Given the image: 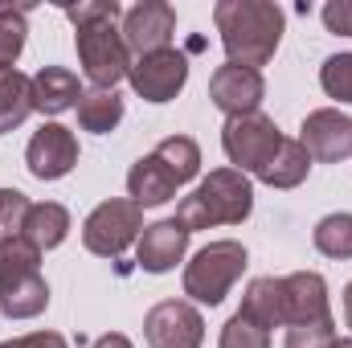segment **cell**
<instances>
[{"label":"cell","instance_id":"2","mask_svg":"<svg viewBox=\"0 0 352 348\" xmlns=\"http://www.w3.org/2000/svg\"><path fill=\"white\" fill-rule=\"evenodd\" d=\"M213 25L221 33L230 66L258 70L274 58L287 17L274 0H217L213 4Z\"/></svg>","mask_w":352,"mask_h":348},{"label":"cell","instance_id":"3","mask_svg":"<svg viewBox=\"0 0 352 348\" xmlns=\"http://www.w3.org/2000/svg\"><path fill=\"white\" fill-rule=\"evenodd\" d=\"M254 209V188L250 176L238 168H213L180 205H176V221L197 234L209 226H242Z\"/></svg>","mask_w":352,"mask_h":348},{"label":"cell","instance_id":"11","mask_svg":"<svg viewBox=\"0 0 352 348\" xmlns=\"http://www.w3.org/2000/svg\"><path fill=\"white\" fill-rule=\"evenodd\" d=\"M299 144L307 148L311 160L320 164H340L344 156H352V115L336 111V107H320L303 119Z\"/></svg>","mask_w":352,"mask_h":348},{"label":"cell","instance_id":"16","mask_svg":"<svg viewBox=\"0 0 352 348\" xmlns=\"http://www.w3.org/2000/svg\"><path fill=\"white\" fill-rule=\"evenodd\" d=\"M82 94L87 90L78 83V74L66 66H41L33 74V111H41V115H62V111L78 107Z\"/></svg>","mask_w":352,"mask_h":348},{"label":"cell","instance_id":"33","mask_svg":"<svg viewBox=\"0 0 352 348\" xmlns=\"http://www.w3.org/2000/svg\"><path fill=\"white\" fill-rule=\"evenodd\" d=\"M90 348H135V345H131L123 332H107V336H98V340H94Z\"/></svg>","mask_w":352,"mask_h":348},{"label":"cell","instance_id":"23","mask_svg":"<svg viewBox=\"0 0 352 348\" xmlns=\"http://www.w3.org/2000/svg\"><path fill=\"white\" fill-rule=\"evenodd\" d=\"M33 4H0V70H12V62L21 58L25 50V37H29V17Z\"/></svg>","mask_w":352,"mask_h":348},{"label":"cell","instance_id":"18","mask_svg":"<svg viewBox=\"0 0 352 348\" xmlns=\"http://www.w3.org/2000/svg\"><path fill=\"white\" fill-rule=\"evenodd\" d=\"M21 234H25L37 250H54V246H62L66 234H70V209L58 205V201H37V205L29 201L25 217H21Z\"/></svg>","mask_w":352,"mask_h":348},{"label":"cell","instance_id":"34","mask_svg":"<svg viewBox=\"0 0 352 348\" xmlns=\"http://www.w3.org/2000/svg\"><path fill=\"white\" fill-rule=\"evenodd\" d=\"M344 324L352 328V283L344 287Z\"/></svg>","mask_w":352,"mask_h":348},{"label":"cell","instance_id":"14","mask_svg":"<svg viewBox=\"0 0 352 348\" xmlns=\"http://www.w3.org/2000/svg\"><path fill=\"white\" fill-rule=\"evenodd\" d=\"M188 230L176 221V217H164V221H152V226H144V234H140V246H135V259L140 266L148 270V274H168L176 262L184 259V250H188Z\"/></svg>","mask_w":352,"mask_h":348},{"label":"cell","instance_id":"5","mask_svg":"<svg viewBox=\"0 0 352 348\" xmlns=\"http://www.w3.org/2000/svg\"><path fill=\"white\" fill-rule=\"evenodd\" d=\"M140 234H144V209L131 197H111L94 205V213L82 221V246L98 259H119L131 242H140Z\"/></svg>","mask_w":352,"mask_h":348},{"label":"cell","instance_id":"24","mask_svg":"<svg viewBox=\"0 0 352 348\" xmlns=\"http://www.w3.org/2000/svg\"><path fill=\"white\" fill-rule=\"evenodd\" d=\"M156 156L168 164V173L176 176V184H188L192 176L201 173V148L192 135H168L156 144Z\"/></svg>","mask_w":352,"mask_h":348},{"label":"cell","instance_id":"17","mask_svg":"<svg viewBox=\"0 0 352 348\" xmlns=\"http://www.w3.org/2000/svg\"><path fill=\"white\" fill-rule=\"evenodd\" d=\"M176 176L168 173V164L152 152V156H140L135 164H131V173H127V193H131V201L144 209V205H164V201H173L176 197Z\"/></svg>","mask_w":352,"mask_h":348},{"label":"cell","instance_id":"32","mask_svg":"<svg viewBox=\"0 0 352 348\" xmlns=\"http://www.w3.org/2000/svg\"><path fill=\"white\" fill-rule=\"evenodd\" d=\"M8 348H70V340L62 332H25V336L8 340Z\"/></svg>","mask_w":352,"mask_h":348},{"label":"cell","instance_id":"25","mask_svg":"<svg viewBox=\"0 0 352 348\" xmlns=\"http://www.w3.org/2000/svg\"><path fill=\"white\" fill-rule=\"evenodd\" d=\"M311 242L324 259H352V213H328L316 226Z\"/></svg>","mask_w":352,"mask_h":348},{"label":"cell","instance_id":"15","mask_svg":"<svg viewBox=\"0 0 352 348\" xmlns=\"http://www.w3.org/2000/svg\"><path fill=\"white\" fill-rule=\"evenodd\" d=\"M50 307V283L41 270H0V312L8 320H33Z\"/></svg>","mask_w":352,"mask_h":348},{"label":"cell","instance_id":"28","mask_svg":"<svg viewBox=\"0 0 352 348\" xmlns=\"http://www.w3.org/2000/svg\"><path fill=\"white\" fill-rule=\"evenodd\" d=\"M0 270H41V250L25 234L0 238Z\"/></svg>","mask_w":352,"mask_h":348},{"label":"cell","instance_id":"30","mask_svg":"<svg viewBox=\"0 0 352 348\" xmlns=\"http://www.w3.org/2000/svg\"><path fill=\"white\" fill-rule=\"evenodd\" d=\"M29 209V197L21 188H0V238L21 234V217Z\"/></svg>","mask_w":352,"mask_h":348},{"label":"cell","instance_id":"21","mask_svg":"<svg viewBox=\"0 0 352 348\" xmlns=\"http://www.w3.org/2000/svg\"><path fill=\"white\" fill-rule=\"evenodd\" d=\"M311 173V156H307V148L299 144V140H283V148L274 152V160L266 164L258 180L270 184V188H295V184H303Z\"/></svg>","mask_w":352,"mask_h":348},{"label":"cell","instance_id":"19","mask_svg":"<svg viewBox=\"0 0 352 348\" xmlns=\"http://www.w3.org/2000/svg\"><path fill=\"white\" fill-rule=\"evenodd\" d=\"M242 316L254 320L258 328H283V279L263 274V279H250L246 295H242Z\"/></svg>","mask_w":352,"mask_h":348},{"label":"cell","instance_id":"8","mask_svg":"<svg viewBox=\"0 0 352 348\" xmlns=\"http://www.w3.org/2000/svg\"><path fill=\"white\" fill-rule=\"evenodd\" d=\"M131 90L144 98V102H168L176 98L184 83H188V58L180 50H160V54H144L131 62V74H127Z\"/></svg>","mask_w":352,"mask_h":348},{"label":"cell","instance_id":"1","mask_svg":"<svg viewBox=\"0 0 352 348\" xmlns=\"http://www.w3.org/2000/svg\"><path fill=\"white\" fill-rule=\"evenodd\" d=\"M66 17L74 21V45H78V62L94 90H115L131 74V50L123 41V29L115 25L123 17L119 0H87V4H70Z\"/></svg>","mask_w":352,"mask_h":348},{"label":"cell","instance_id":"31","mask_svg":"<svg viewBox=\"0 0 352 348\" xmlns=\"http://www.w3.org/2000/svg\"><path fill=\"white\" fill-rule=\"evenodd\" d=\"M324 25H328V33L352 37V0H328L324 4Z\"/></svg>","mask_w":352,"mask_h":348},{"label":"cell","instance_id":"29","mask_svg":"<svg viewBox=\"0 0 352 348\" xmlns=\"http://www.w3.org/2000/svg\"><path fill=\"white\" fill-rule=\"evenodd\" d=\"M336 345V320H316V324H295L287 328L283 348H332Z\"/></svg>","mask_w":352,"mask_h":348},{"label":"cell","instance_id":"13","mask_svg":"<svg viewBox=\"0 0 352 348\" xmlns=\"http://www.w3.org/2000/svg\"><path fill=\"white\" fill-rule=\"evenodd\" d=\"M332 307H328V283L320 270H295L283 279V328H295V324H316V320H328Z\"/></svg>","mask_w":352,"mask_h":348},{"label":"cell","instance_id":"10","mask_svg":"<svg viewBox=\"0 0 352 348\" xmlns=\"http://www.w3.org/2000/svg\"><path fill=\"white\" fill-rule=\"evenodd\" d=\"M25 164L37 180H62L74 173L78 164V140L70 127L62 123H41V131H33L29 148H25Z\"/></svg>","mask_w":352,"mask_h":348},{"label":"cell","instance_id":"12","mask_svg":"<svg viewBox=\"0 0 352 348\" xmlns=\"http://www.w3.org/2000/svg\"><path fill=\"white\" fill-rule=\"evenodd\" d=\"M209 98L217 111H226V119H238V115H254L266 98V83L263 70H246V66H217L213 78H209Z\"/></svg>","mask_w":352,"mask_h":348},{"label":"cell","instance_id":"9","mask_svg":"<svg viewBox=\"0 0 352 348\" xmlns=\"http://www.w3.org/2000/svg\"><path fill=\"white\" fill-rule=\"evenodd\" d=\"M176 37V8L164 0H140L123 12V41L135 58L173 50Z\"/></svg>","mask_w":352,"mask_h":348},{"label":"cell","instance_id":"27","mask_svg":"<svg viewBox=\"0 0 352 348\" xmlns=\"http://www.w3.org/2000/svg\"><path fill=\"white\" fill-rule=\"evenodd\" d=\"M320 87L328 90V98L352 102V54H332L320 66Z\"/></svg>","mask_w":352,"mask_h":348},{"label":"cell","instance_id":"22","mask_svg":"<svg viewBox=\"0 0 352 348\" xmlns=\"http://www.w3.org/2000/svg\"><path fill=\"white\" fill-rule=\"evenodd\" d=\"M78 123L82 131H94V135H107L123 123V98L115 90H87L78 98Z\"/></svg>","mask_w":352,"mask_h":348},{"label":"cell","instance_id":"7","mask_svg":"<svg viewBox=\"0 0 352 348\" xmlns=\"http://www.w3.org/2000/svg\"><path fill=\"white\" fill-rule=\"evenodd\" d=\"M144 336L152 348H201L205 320L188 299H164L144 316Z\"/></svg>","mask_w":352,"mask_h":348},{"label":"cell","instance_id":"4","mask_svg":"<svg viewBox=\"0 0 352 348\" xmlns=\"http://www.w3.org/2000/svg\"><path fill=\"white\" fill-rule=\"evenodd\" d=\"M246 262H250L246 246L234 242V238H221V242L201 246V250L192 254V262L184 266V295H188L192 303L217 307V303L230 295V287L242 279Z\"/></svg>","mask_w":352,"mask_h":348},{"label":"cell","instance_id":"6","mask_svg":"<svg viewBox=\"0 0 352 348\" xmlns=\"http://www.w3.org/2000/svg\"><path fill=\"white\" fill-rule=\"evenodd\" d=\"M283 131H278V123L263 115V111H254V115H238V119H226V127H221V148H226V156H230V164L238 168V173H263L266 164L274 160V152L283 148Z\"/></svg>","mask_w":352,"mask_h":348},{"label":"cell","instance_id":"20","mask_svg":"<svg viewBox=\"0 0 352 348\" xmlns=\"http://www.w3.org/2000/svg\"><path fill=\"white\" fill-rule=\"evenodd\" d=\"M33 115V78H25L16 66L0 70V131H16Z\"/></svg>","mask_w":352,"mask_h":348},{"label":"cell","instance_id":"26","mask_svg":"<svg viewBox=\"0 0 352 348\" xmlns=\"http://www.w3.org/2000/svg\"><path fill=\"white\" fill-rule=\"evenodd\" d=\"M217 348H270V332L258 328L254 320H246L242 312H234V316L226 320V328H221Z\"/></svg>","mask_w":352,"mask_h":348},{"label":"cell","instance_id":"36","mask_svg":"<svg viewBox=\"0 0 352 348\" xmlns=\"http://www.w3.org/2000/svg\"><path fill=\"white\" fill-rule=\"evenodd\" d=\"M0 348H8V345H0Z\"/></svg>","mask_w":352,"mask_h":348},{"label":"cell","instance_id":"35","mask_svg":"<svg viewBox=\"0 0 352 348\" xmlns=\"http://www.w3.org/2000/svg\"><path fill=\"white\" fill-rule=\"evenodd\" d=\"M332 348H352V336H349V340H340V336H336V345H332Z\"/></svg>","mask_w":352,"mask_h":348}]
</instances>
